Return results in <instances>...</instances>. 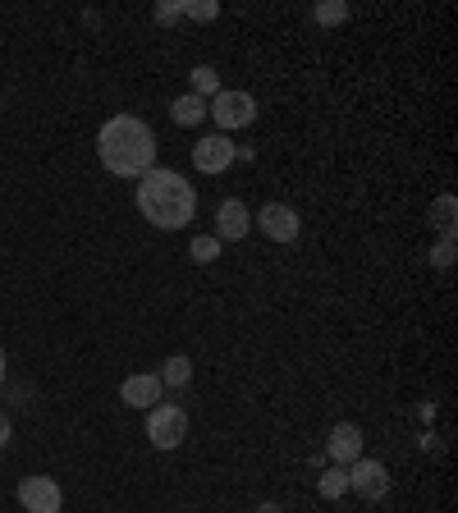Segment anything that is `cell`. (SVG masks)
Returning a JSON list of instances; mask_svg holds the SVG:
<instances>
[{"mask_svg": "<svg viewBox=\"0 0 458 513\" xmlns=\"http://www.w3.org/2000/svg\"><path fill=\"white\" fill-rule=\"evenodd\" d=\"M431 216H436V230L445 234V239H454V216H458L454 193H440V197H436V207H431Z\"/></svg>", "mask_w": 458, "mask_h": 513, "instance_id": "17", "label": "cell"}, {"mask_svg": "<svg viewBox=\"0 0 458 513\" xmlns=\"http://www.w3.org/2000/svg\"><path fill=\"white\" fill-rule=\"evenodd\" d=\"M156 381L170 385V390H184V385L193 381V358H188V353H170V358L161 362V372H156Z\"/></svg>", "mask_w": 458, "mask_h": 513, "instance_id": "12", "label": "cell"}, {"mask_svg": "<svg viewBox=\"0 0 458 513\" xmlns=\"http://www.w3.org/2000/svg\"><path fill=\"white\" fill-rule=\"evenodd\" d=\"M317 491H321V500H344V495H349V468H339V463L321 468Z\"/></svg>", "mask_w": 458, "mask_h": 513, "instance_id": "14", "label": "cell"}, {"mask_svg": "<svg viewBox=\"0 0 458 513\" xmlns=\"http://www.w3.org/2000/svg\"><path fill=\"white\" fill-rule=\"evenodd\" d=\"M179 19H184V0H161V5H156V23L170 28V23H179Z\"/></svg>", "mask_w": 458, "mask_h": 513, "instance_id": "20", "label": "cell"}, {"mask_svg": "<svg viewBox=\"0 0 458 513\" xmlns=\"http://www.w3.org/2000/svg\"><path fill=\"white\" fill-rule=\"evenodd\" d=\"M248 230H252L248 202H239V197H225V202H220V211H216V239L220 243H239V239H248Z\"/></svg>", "mask_w": 458, "mask_h": 513, "instance_id": "9", "label": "cell"}, {"mask_svg": "<svg viewBox=\"0 0 458 513\" xmlns=\"http://www.w3.org/2000/svg\"><path fill=\"white\" fill-rule=\"evenodd\" d=\"M188 257H193L197 266L220 262V239H216V234H193V243H188Z\"/></svg>", "mask_w": 458, "mask_h": 513, "instance_id": "15", "label": "cell"}, {"mask_svg": "<svg viewBox=\"0 0 458 513\" xmlns=\"http://www.w3.org/2000/svg\"><path fill=\"white\" fill-rule=\"evenodd\" d=\"M326 459L339 463V468H349V463L362 459V431H358V422L330 426V436H326Z\"/></svg>", "mask_w": 458, "mask_h": 513, "instance_id": "10", "label": "cell"}, {"mask_svg": "<svg viewBox=\"0 0 458 513\" xmlns=\"http://www.w3.org/2000/svg\"><path fill=\"white\" fill-rule=\"evenodd\" d=\"M147 440L156 449H179L188 440V413L179 404H156L147 413Z\"/></svg>", "mask_w": 458, "mask_h": 513, "instance_id": "4", "label": "cell"}, {"mask_svg": "<svg viewBox=\"0 0 458 513\" xmlns=\"http://www.w3.org/2000/svg\"><path fill=\"white\" fill-rule=\"evenodd\" d=\"M207 115L220 124V133H234V129H248L252 120H257V97L243 88H220L216 97L207 101Z\"/></svg>", "mask_w": 458, "mask_h": 513, "instance_id": "3", "label": "cell"}, {"mask_svg": "<svg viewBox=\"0 0 458 513\" xmlns=\"http://www.w3.org/2000/svg\"><path fill=\"white\" fill-rule=\"evenodd\" d=\"M97 156L110 175L120 179H142L156 170V133L138 115H110L97 133Z\"/></svg>", "mask_w": 458, "mask_h": 513, "instance_id": "1", "label": "cell"}, {"mask_svg": "<svg viewBox=\"0 0 458 513\" xmlns=\"http://www.w3.org/2000/svg\"><path fill=\"white\" fill-rule=\"evenodd\" d=\"M138 211L152 220L156 230H188L197 216V188L179 170H147L138 179Z\"/></svg>", "mask_w": 458, "mask_h": 513, "instance_id": "2", "label": "cell"}, {"mask_svg": "<svg viewBox=\"0 0 458 513\" xmlns=\"http://www.w3.org/2000/svg\"><path fill=\"white\" fill-rule=\"evenodd\" d=\"M161 390H165V385L156 381V376L142 372V376H129V381L120 385V399H124L129 408H147V413H152V408L161 404Z\"/></svg>", "mask_w": 458, "mask_h": 513, "instance_id": "11", "label": "cell"}, {"mask_svg": "<svg viewBox=\"0 0 458 513\" xmlns=\"http://www.w3.org/2000/svg\"><path fill=\"white\" fill-rule=\"evenodd\" d=\"M19 504L28 513H60L65 509V491L55 477H23L19 481Z\"/></svg>", "mask_w": 458, "mask_h": 513, "instance_id": "7", "label": "cell"}, {"mask_svg": "<svg viewBox=\"0 0 458 513\" xmlns=\"http://www.w3.org/2000/svg\"><path fill=\"white\" fill-rule=\"evenodd\" d=\"M312 19H317L321 28H335V23L349 19V5H344V0H321L317 10H312Z\"/></svg>", "mask_w": 458, "mask_h": 513, "instance_id": "18", "label": "cell"}, {"mask_svg": "<svg viewBox=\"0 0 458 513\" xmlns=\"http://www.w3.org/2000/svg\"><path fill=\"white\" fill-rule=\"evenodd\" d=\"M431 266H454V239H440V248H431Z\"/></svg>", "mask_w": 458, "mask_h": 513, "instance_id": "21", "label": "cell"}, {"mask_svg": "<svg viewBox=\"0 0 458 513\" xmlns=\"http://www.w3.org/2000/svg\"><path fill=\"white\" fill-rule=\"evenodd\" d=\"M170 120L184 124V129H197V124L207 120V101L193 97V92H184V97H175V106H170Z\"/></svg>", "mask_w": 458, "mask_h": 513, "instance_id": "13", "label": "cell"}, {"mask_svg": "<svg viewBox=\"0 0 458 513\" xmlns=\"http://www.w3.org/2000/svg\"><path fill=\"white\" fill-rule=\"evenodd\" d=\"M252 225L271 243H294L298 234H303V220H298V211L289 207V202H266V207L252 216Z\"/></svg>", "mask_w": 458, "mask_h": 513, "instance_id": "5", "label": "cell"}, {"mask_svg": "<svg viewBox=\"0 0 458 513\" xmlns=\"http://www.w3.org/2000/svg\"><path fill=\"white\" fill-rule=\"evenodd\" d=\"M10 436H14V426H10V417H5V413H0V449H5V445H10Z\"/></svg>", "mask_w": 458, "mask_h": 513, "instance_id": "22", "label": "cell"}, {"mask_svg": "<svg viewBox=\"0 0 458 513\" xmlns=\"http://www.w3.org/2000/svg\"><path fill=\"white\" fill-rule=\"evenodd\" d=\"M184 14L197 23H211V19H220V5L216 0H184Z\"/></svg>", "mask_w": 458, "mask_h": 513, "instance_id": "19", "label": "cell"}, {"mask_svg": "<svg viewBox=\"0 0 458 513\" xmlns=\"http://www.w3.org/2000/svg\"><path fill=\"white\" fill-rule=\"evenodd\" d=\"M257 513H284V509L275 500H266V504H257Z\"/></svg>", "mask_w": 458, "mask_h": 513, "instance_id": "23", "label": "cell"}, {"mask_svg": "<svg viewBox=\"0 0 458 513\" xmlns=\"http://www.w3.org/2000/svg\"><path fill=\"white\" fill-rule=\"evenodd\" d=\"M188 83H193V97H202V101H211L220 92V74L211 65H197L193 74H188Z\"/></svg>", "mask_w": 458, "mask_h": 513, "instance_id": "16", "label": "cell"}, {"mask_svg": "<svg viewBox=\"0 0 458 513\" xmlns=\"http://www.w3.org/2000/svg\"><path fill=\"white\" fill-rule=\"evenodd\" d=\"M234 161H239V147H234V138H225V133H207V138L193 142V165L202 175H220V170H229Z\"/></svg>", "mask_w": 458, "mask_h": 513, "instance_id": "6", "label": "cell"}, {"mask_svg": "<svg viewBox=\"0 0 458 513\" xmlns=\"http://www.w3.org/2000/svg\"><path fill=\"white\" fill-rule=\"evenodd\" d=\"M349 491H358V500H385V491H390V468H385L381 459L349 463Z\"/></svg>", "mask_w": 458, "mask_h": 513, "instance_id": "8", "label": "cell"}, {"mask_svg": "<svg viewBox=\"0 0 458 513\" xmlns=\"http://www.w3.org/2000/svg\"><path fill=\"white\" fill-rule=\"evenodd\" d=\"M0 385H5V349H0Z\"/></svg>", "mask_w": 458, "mask_h": 513, "instance_id": "24", "label": "cell"}]
</instances>
